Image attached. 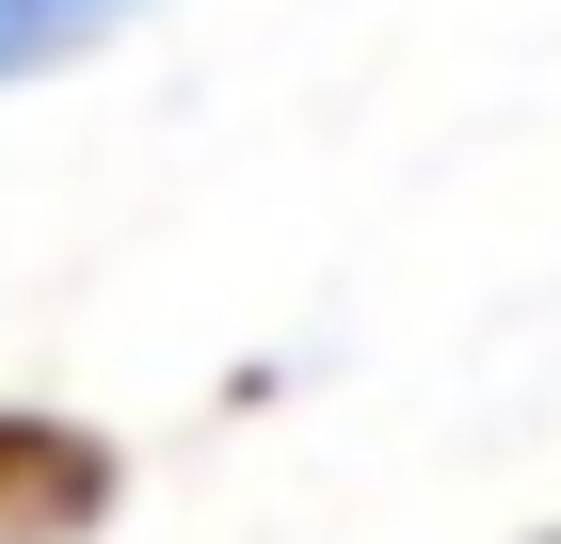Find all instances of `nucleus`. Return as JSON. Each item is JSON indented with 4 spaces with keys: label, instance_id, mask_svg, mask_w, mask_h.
<instances>
[{
    "label": "nucleus",
    "instance_id": "obj_2",
    "mask_svg": "<svg viewBox=\"0 0 561 544\" xmlns=\"http://www.w3.org/2000/svg\"><path fill=\"white\" fill-rule=\"evenodd\" d=\"M529 544H561V529H529Z\"/></svg>",
    "mask_w": 561,
    "mask_h": 544
},
{
    "label": "nucleus",
    "instance_id": "obj_1",
    "mask_svg": "<svg viewBox=\"0 0 561 544\" xmlns=\"http://www.w3.org/2000/svg\"><path fill=\"white\" fill-rule=\"evenodd\" d=\"M145 16H176V0H0V96L65 81V65H96V48H129Z\"/></svg>",
    "mask_w": 561,
    "mask_h": 544
}]
</instances>
